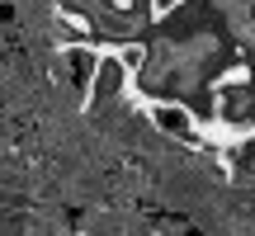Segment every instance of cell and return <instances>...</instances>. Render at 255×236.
Instances as JSON below:
<instances>
[{
  "label": "cell",
  "mask_w": 255,
  "mask_h": 236,
  "mask_svg": "<svg viewBox=\"0 0 255 236\" xmlns=\"http://www.w3.org/2000/svg\"><path fill=\"white\" fill-rule=\"evenodd\" d=\"M123 5H128V0H123Z\"/></svg>",
  "instance_id": "cell-5"
},
{
  "label": "cell",
  "mask_w": 255,
  "mask_h": 236,
  "mask_svg": "<svg viewBox=\"0 0 255 236\" xmlns=\"http://www.w3.org/2000/svg\"><path fill=\"white\" fill-rule=\"evenodd\" d=\"M146 118L156 123V132L175 137V142H199V118H194V109H184L180 100H156L146 109Z\"/></svg>",
  "instance_id": "cell-1"
},
{
  "label": "cell",
  "mask_w": 255,
  "mask_h": 236,
  "mask_svg": "<svg viewBox=\"0 0 255 236\" xmlns=\"http://www.w3.org/2000/svg\"><path fill=\"white\" fill-rule=\"evenodd\" d=\"M123 85H128V71H123V62H119V52L100 57V62H95V76H90V104H109V100H119Z\"/></svg>",
  "instance_id": "cell-2"
},
{
  "label": "cell",
  "mask_w": 255,
  "mask_h": 236,
  "mask_svg": "<svg viewBox=\"0 0 255 236\" xmlns=\"http://www.w3.org/2000/svg\"><path fill=\"white\" fill-rule=\"evenodd\" d=\"M184 0H151V19H165V14H175Z\"/></svg>",
  "instance_id": "cell-4"
},
{
  "label": "cell",
  "mask_w": 255,
  "mask_h": 236,
  "mask_svg": "<svg viewBox=\"0 0 255 236\" xmlns=\"http://www.w3.org/2000/svg\"><path fill=\"white\" fill-rule=\"evenodd\" d=\"M119 62H123L128 76H137V71L146 66V47H142V43H123V47H119Z\"/></svg>",
  "instance_id": "cell-3"
}]
</instances>
